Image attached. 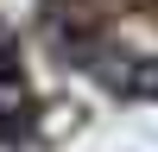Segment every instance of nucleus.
I'll return each mask as SVG.
<instances>
[{"instance_id":"obj_2","label":"nucleus","mask_w":158,"mask_h":152,"mask_svg":"<svg viewBox=\"0 0 158 152\" xmlns=\"http://www.w3.org/2000/svg\"><path fill=\"white\" fill-rule=\"evenodd\" d=\"M120 89H127V95H152V101H158V57H139L133 70L120 76Z\"/></svg>"},{"instance_id":"obj_1","label":"nucleus","mask_w":158,"mask_h":152,"mask_svg":"<svg viewBox=\"0 0 158 152\" xmlns=\"http://www.w3.org/2000/svg\"><path fill=\"white\" fill-rule=\"evenodd\" d=\"M19 133H32V89L19 70L0 63V139H19Z\"/></svg>"}]
</instances>
